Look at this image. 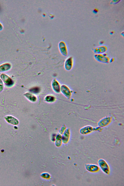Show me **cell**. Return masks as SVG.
I'll return each mask as SVG.
<instances>
[{"label": "cell", "mask_w": 124, "mask_h": 186, "mask_svg": "<svg viewBox=\"0 0 124 186\" xmlns=\"http://www.w3.org/2000/svg\"><path fill=\"white\" fill-rule=\"evenodd\" d=\"M114 33V32L113 31H111L110 32V34H112Z\"/></svg>", "instance_id": "obj_20"}, {"label": "cell", "mask_w": 124, "mask_h": 186, "mask_svg": "<svg viewBox=\"0 0 124 186\" xmlns=\"http://www.w3.org/2000/svg\"><path fill=\"white\" fill-rule=\"evenodd\" d=\"M31 92L34 93H39L40 91V88L38 87H35L31 88L30 90Z\"/></svg>", "instance_id": "obj_13"}, {"label": "cell", "mask_w": 124, "mask_h": 186, "mask_svg": "<svg viewBox=\"0 0 124 186\" xmlns=\"http://www.w3.org/2000/svg\"><path fill=\"white\" fill-rule=\"evenodd\" d=\"M121 35H122L123 37H124V31H123V32H122L121 33Z\"/></svg>", "instance_id": "obj_19"}, {"label": "cell", "mask_w": 124, "mask_h": 186, "mask_svg": "<svg viewBox=\"0 0 124 186\" xmlns=\"http://www.w3.org/2000/svg\"><path fill=\"white\" fill-rule=\"evenodd\" d=\"M98 9L95 8L93 10V12L94 13H96L98 12Z\"/></svg>", "instance_id": "obj_17"}, {"label": "cell", "mask_w": 124, "mask_h": 186, "mask_svg": "<svg viewBox=\"0 0 124 186\" xmlns=\"http://www.w3.org/2000/svg\"><path fill=\"white\" fill-rule=\"evenodd\" d=\"M52 86L54 89L57 92H59L60 91L59 85L57 82L54 80L52 83Z\"/></svg>", "instance_id": "obj_11"}, {"label": "cell", "mask_w": 124, "mask_h": 186, "mask_svg": "<svg viewBox=\"0 0 124 186\" xmlns=\"http://www.w3.org/2000/svg\"><path fill=\"white\" fill-rule=\"evenodd\" d=\"M120 0H112V2H111V3H113V4H116V3H118L119 2Z\"/></svg>", "instance_id": "obj_16"}, {"label": "cell", "mask_w": 124, "mask_h": 186, "mask_svg": "<svg viewBox=\"0 0 124 186\" xmlns=\"http://www.w3.org/2000/svg\"><path fill=\"white\" fill-rule=\"evenodd\" d=\"M94 57L96 61L100 62L107 63L110 61L109 57L105 53L102 54H95L94 55Z\"/></svg>", "instance_id": "obj_2"}, {"label": "cell", "mask_w": 124, "mask_h": 186, "mask_svg": "<svg viewBox=\"0 0 124 186\" xmlns=\"http://www.w3.org/2000/svg\"><path fill=\"white\" fill-rule=\"evenodd\" d=\"M85 166L86 170L90 172H96L99 170V167L96 164H87Z\"/></svg>", "instance_id": "obj_4"}, {"label": "cell", "mask_w": 124, "mask_h": 186, "mask_svg": "<svg viewBox=\"0 0 124 186\" xmlns=\"http://www.w3.org/2000/svg\"><path fill=\"white\" fill-rule=\"evenodd\" d=\"M104 41H100L99 43L100 44H103L104 43Z\"/></svg>", "instance_id": "obj_18"}, {"label": "cell", "mask_w": 124, "mask_h": 186, "mask_svg": "<svg viewBox=\"0 0 124 186\" xmlns=\"http://www.w3.org/2000/svg\"><path fill=\"white\" fill-rule=\"evenodd\" d=\"M11 65L9 63H6L0 65V72L7 71L11 68Z\"/></svg>", "instance_id": "obj_9"}, {"label": "cell", "mask_w": 124, "mask_h": 186, "mask_svg": "<svg viewBox=\"0 0 124 186\" xmlns=\"http://www.w3.org/2000/svg\"><path fill=\"white\" fill-rule=\"evenodd\" d=\"M24 95L28 99L31 101H34L36 100L35 97L29 93H26Z\"/></svg>", "instance_id": "obj_12"}, {"label": "cell", "mask_w": 124, "mask_h": 186, "mask_svg": "<svg viewBox=\"0 0 124 186\" xmlns=\"http://www.w3.org/2000/svg\"><path fill=\"white\" fill-rule=\"evenodd\" d=\"M107 50V47L105 45L94 47L93 49V50L95 54H102L106 52Z\"/></svg>", "instance_id": "obj_5"}, {"label": "cell", "mask_w": 124, "mask_h": 186, "mask_svg": "<svg viewBox=\"0 0 124 186\" xmlns=\"http://www.w3.org/2000/svg\"><path fill=\"white\" fill-rule=\"evenodd\" d=\"M93 130V128H92L91 127H88L81 129L80 130V132L82 134H86L92 132Z\"/></svg>", "instance_id": "obj_10"}, {"label": "cell", "mask_w": 124, "mask_h": 186, "mask_svg": "<svg viewBox=\"0 0 124 186\" xmlns=\"http://www.w3.org/2000/svg\"><path fill=\"white\" fill-rule=\"evenodd\" d=\"M73 57H70L66 60L65 64V67L66 69L67 70H71L73 66Z\"/></svg>", "instance_id": "obj_7"}, {"label": "cell", "mask_w": 124, "mask_h": 186, "mask_svg": "<svg viewBox=\"0 0 124 186\" xmlns=\"http://www.w3.org/2000/svg\"><path fill=\"white\" fill-rule=\"evenodd\" d=\"M46 100L48 101H52L54 100V98L53 96H48L46 98Z\"/></svg>", "instance_id": "obj_14"}, {"label": "cell", "mask_w": 124, "mask_h": 186, "mask_svg": "<svg viewBox=\"0 0 124 186\" xmlns=\"http://www.w3.org/2000/svg\"><path fill=\"white\" fill-rule=\"evenodd\" d=\"M4 87L3 82L1 79L0 78V93L3 91Z\"/></svg>", "instance_id": "obj_15"}, {"label": "cell", "mask_w": 124, "mask_h": 186, "mask_svg": "<svg viewBox=\"0 0 124 186\" xmlns=\"http://www.w3.org/2000/svg\"><path fill=\"white\" fill-rule=\"evenodd\" d=\"M98 163L100 167L103 172L108 175L110 172V169L109 166L107 163L104 159H99L98 161Z\"/></svg>", "instance_id": "obj_1"}, {"label": "cell", "mask_w": 124, "mask_h": 186, "mask_svg": "<svg viewBox=\"0 0 124 186\" xmlns=\"http://www.w3.org/2000/svg\"><path fill=\"white\" fill-rule=\"evenodd\" d=\"M61 90L62 92L68 98H70L71 95V92L69 88L65 85H63L62 86Z\"/></svg>", "instance_id": "obj_8"}, {"label": "cell", "mask_w": 124, "mask_h": 186, "mask_svg": "<svg viewBox=\"0 0 124 186\" xmlns=\"http://www.w3.org/2000/svg\"><path fill=\"white\" fill-rule=\"evenodd\" d=\"M4 119L8 123L14 125L18 124L19 123L18 120L14 117L10 116L7 115L4 117Z\"/></svg>", "instance_id": "obj_6"}, {"label": "cell", "mask_w": 124, "mask_h": 186, "mask_svg": "<svg viewBox=\"0 0 124 186\" xmlns=\"http://www.w3.org/2000/svg\"><path fill=\"white\" fill-rule=\"evenodd\" d=\"M0 77L2 80L7 86H10L14 85L13 81L7 75L2 73L0 75Z\"/></svg>", "instance_id": "obj_3"}]
</instances>
